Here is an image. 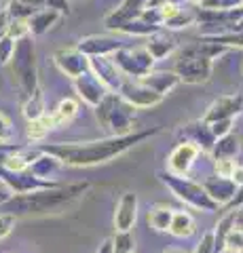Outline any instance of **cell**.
<instances>
[{
  "mask_svg": "<svg viewBox=\"0 0 243 253\" xmlns=\"http://www.w3.org/2000/svg\"><path fill=\"white\" fill-rule=\"evenodd\" d=\"M161 129L152 126V129L133 131L129 135H108L104 139H91V141H70V144H49L41 146V150L57 156L61 165H70V167H91V165H99L106 161L121 156L133 146L142 144L144 139L156 135Z\"/></svg>",
  "mask_w": 243,
  "mask_h": 253,
  "instance_id": "obj_1",
  "label": "cell"
},
{
  "mask_svg": "<svg viewBox=\"0 0 243 253\" xmlns=\"http://www.w3.org/2000/svg\"><path fill=\"white\" fill-rule=\"evenodd\" d=\"M89 190V181H74L68 186H51L43 190H34L28 194L11 196L0 209L11 215H47V213H61L74 201Z\"/></svg>",
  "mask_w": 243,
  "mask_h": 253,
  "instance_id": "obj_2",
  "label": "cell"
},
{
  "mask_svg": "<svg viewBox=\"0 0 243 253\" xmlns=\"http://www.w3.org/2000/svg\"><path fill=\"white\" fill-rule=\"evenodd\" d=\"M224 51L226 46L203 36L178 53L174 72L178 74L180 83H186V84L207 83L211 76V70H214V59Z\"/></svg>",
  "mask_w": 243,
  "mask_h": 253,
  "instance_id": "obj_3",
  "label": "cell"
},
{
  "mask_svg": "<svg viewBox=\"0 0 243 253\" xmlns=\"http://www.w3.org/2000/svg\"><path fill=\"white\" fill-rule=\"evenodd\" d=\"M96 110L97 123L108 135H129L136 123V108L127 104L119 93H108L106 99Z\"/></svg>",
  "mask_w": 243,
  "mask_h": 253,
  "instance_id": "obj_4",
  "label": "cell"
},
{
  "mask_svg": "<svg viewBox=\"0 0 243 253\" xmlns=\"http://www.w3.org/2000/svg\"><path fill=\"white\" fill-rule=\"evenodd\" d=\"M159 179L167 186V190H171V194H174L178 201H182L188 207H193L197 211H207V213L220 209L207 196L205 188H203V184H199V181L184 177V175H174V173H169V171H161Z\"/></svg>",
  "mask_w": 243,
  "mask_h": 253,
  "instance_id": "obj_5",
  "label": "cell"
},
{
  "mask_svg": "<svg viewBox=\"0 0 243 253\" xmlns=\"http://www.w3.org/2000/svg\"><path fill=\"white\" fill-rule=\"evenodd\" d=\"M13 72L17 76V83L21 86L23 99L30 97L38 89V68H36V49L32 36H23L15 42V51L11 57Z\"/></svg>",
  "mask_w": 243,
  "mask_h": 253,
  "instance_id": "obj_6",
  "label": "cell"
},
{
  "mask_svg": "<svg viewBox=\"0 0 243 253\" xmlns=\"http://www.w3.org/2000/svg\"><path fill=\"white\" fill-rule=\"evenodd\" d=\"M110 59L116 63L121 74L131 81H140L148 72H152L154 57L146 51V46H121L116 53L110 55Z\"/></svg>",
  "mask_w": 243,
  "mask_h": 253,
  "instance_id": "obj_7",
  "label": "cell"
},
{
  "mask_svg": "<svg viewBox=\"0 0 243 253\" xmlns=\"http://www.w3.org/2000/svg\"><path fill=\"white\" fill-rule=\"evenodd\" d=\"M119 95L131 104L133 108H152V106H159L163 99V95H159L156 91H152L150 86H146L142 81H131V78H125L123 86L119 89Z\"/></svg>",
  "mask_w": 243,
  "mask_h": 253,
  "instance_id": "obj_8",
  "label": "cell"
},
{
  "mask_svg": "<svg viewBox=\"0 0 243 253\" xmlns=\"http://www.w3.org/2000/svg\"><path fill=\"white\" fill-rule=\"evenodd\" d=\"M125 46L116 36H108V34H93V36H85L76 42V49L87 57H110L112 53H116Z\"/></svg>",
  "mask_w": 243,
  "mask_h": 253,
  "instance_id": "obj_9",
  "label": "cell"
},
{
  "mask_svg": "<svg viewBox=\"0 0 243 253\" xmlns=\"http://www.w3.org/2000/svg\"><path fill=\"white\" fill-rule=\"evenodd\" d=\"M74 91H76L78 97H81L85 104L91 106V108H97L101 101L106 99V95L110 93L104 84L99 83V78L93 74L91 70H87L85 74L74 78Z\"/></svg>",
  "mask_w": 243,
  "mask_h": 253,
  "instance_id": "obj_10",
  "label": "cell"
},
{
  "mask_svg": "<svg viewBox=\"0 0 243 253\" xmlns=\"http://www.w3.org/2000/svg\"><path fill=\"white\" fill-rule=\"evenodd\" d=\"M150 2H152V0H123V2L116 6V9H114L110 15H106L104 26H106L108 30L121 32L129 21L138 19L140 13H142Z\"/></svg>",
  "mask_w": 243,
  "mask_h": 253,
  "instance_id": "obj_11",
  "label": "cell"
},
{
  "mask_svg": "<svg viewBox=\"0 0 243 253\" xmlns=\"http://www.w3.org/2000/svg\"><path fill=\"white\" fill-rule=\"evenodd\" d=\"M243 112V97L241 95H224V97L216 99L211 104L205 114H203V121L207 125L218 123V121H235V116H239Z\"/></svg>",
  "mask_w": 243,
  "mask_h": 253,
  "instance_id": "obj_12",
  "label": "cell"
},
{
  "mask_svg": "<svg viewBox=\"0 0 243 253\" xmlns=\"http://www.w3.org/2000/svg\"><path fill=\"white\" fill-rule=\"evenodd\" d=\"M89 70L99 78V83L110 93H119V89L125 83V76L121 74V70L116 68V63L110 57H91Z\"/></svg>",
  "mask_w": 243,
  "mask_h": 253,
  "instance_id": "obj_13",
  "label": "cell"
},
{
  "mask_svg": "<svg viewBox=\"0 0 243 253\" xmlns=\"http://www.w3.org/2000/svg\"><path fill=\"white\" fill-rule=\"evenodd\" d=\"M53 61H55V66L59 68V72L70 76L72 81L89 70V57L83 55L76 46L74 49H57L53 53Z\"/></svg>",
  "mask_w": 243,
  "mask_h": 253,
  "instance_id": "obj_14",
  "label": "cell"
},
{
  "mask_svg": "<svg viewBox=\"0 0 243 253\" xmlns=\"http://www.w3.org/2000/svg\"><path fill=\"white\" fill-rule=\"evenodd\" d=\"M199 156V148L188 144V141H180V144L171 150V154L167 158V171L174 173V175H188V171L193 169L194 161Z\"/></svg>",
  "mask_w": 243,
  "mask_h": 253,
  "instance_id": "obj_15",
  "label": "cell"
},
{
  "mask_svg": "<svg viewBox=\"0 0 243 253\" xmlns=\"http://www.w3.org/2000/svg\"><path fill=\"white\" fill-rule=\"evenodd\" d=\"M180 135H182L184 141H188V144L197 146L199 152H207V154L211 152V148L216 144L214 133H211L209 125L203 121V118L201 121H193V123L184 125L182 129H180Z\"/></svg>",
  "mask_w": 243,
  "mask_h": 253,
  "instance_id": "obj_16",
  "label": "cell"
},
{
  "mask_svg": "<svg viewBox=\"0 0 243 253\" xmlns=\"http://www.w3.org/2000/svg\"><path fill=\"white\" fill-rule=\"evenodd\" d=\"M138 219V194L125 192L114 209V228L116 232H131L133 224Z\"/></svg>",
  "mask_w": 243,
  "mask_h": 253,
  "instance_id": "obj_17",
  "label": "cell"
},
{
  "mask_svg": "<svg viewBox=\"0 0 243 253\" xmlns=\"http://www.w3.org/2000/svg\"><path fill=\"white\" fill-rule=\"evenodd\" d=\"M203 188L211 201H214L218 207H226L235 192H237V184L231 177H220V175H209L205 181H203Z\"/></svg>",
  "mask_w": 243,
  "mask_h": 253,
  "instance_id": "obj_18",
  "label": "cell"
},
{
  "mask_svg": "<svg viewBox=\"0 0 243 253\" xmlns=\"http://www.w3.org/2000/svg\"><path fill=\"white\" fill-rule=\"evenodd\" d=\"M64 167L61 165V161L57 156H53L49 152H45V150H41V154H38L32 165H30V173L32 175H36L38 179H45V181H55V175L59 173V169Z\"/></svg>",
  "mask_w": 243,
  "mask_h": 253,
  "instance_id": "obj_19",
  "label": "cell"
},
{
  "mask_svg": "<svg viewBox=\"0 0 243 253\" xmlns=\"http://www.w3.org/2000/svg\"><path fill=\"white\" fill-rule=\"evenodd\" d=\"M140 81H142L146 86H150L152 91L163 95V97L180 84V78H178V74L174 72V70H156V72H148L144 78H140Z\"/></svg>",
  "mask_w": 243,
  "mask_h": 253,
  "instance_id": "obj_20",
  "label": "cell"
},
{
  "mask_svg": "<svg viewBox=\"0 0 243 253\" xmlns=\"http://www.w3.org/2000/svg\"><path fill=\"white\" fill-rule=\"evenodd\" d=\"M144 46L156 61V59H163V57H167V55H171L176 51V41H174V36L167 34V32L159 30V32H154V34L146 36Z\"/></svg>",
  "mask_w": 243,
  "mask_h": 253,
  "instance_id": "obj_21",
  "label": "cell"
},
{
  "mask_svg": "<svg viewBox=\"0 0 243 253\" xmlns=\"http://www.w3.org/2000/svg\"><path fill=\"white\" fill-rule=\"evenodd\" d=\"M61 19V15L51 11V9H41L38 13H34L32 17L28 19V30H30V36H43L47 34L55 23Z\"/></svg>",
  "mask_w": 243,
  "mask_h": 253,
  "instance_id": "obj_22",
  "label": "cell"
},
{
  "mask_svg": "<svg viewBox=\"0 0 243 253\" xmlns=\"http://www.w3.org/2000/svg\"><path fill=\"white\" fill-rule=\"evenodd\" d=\"M239 152H241L239 137L235 135V133H229V135L216 139V144H214V148H211L209 154H211L214 161H218V158H231V161H235Z\"/></svg>",
  "mask_w": 243,
  "mask_h": 253,
  "instance_id": "obj_23",
  "label": "cell"
},
{
  "mask_svg": "<svg viewBox=\"0 0 243 253\" xmlns=\"http://www.w3.org/2000/svg\"><path fill=\"white\" fill-rule=\"evenodd\" d=\"M197 230V224H194V217L188 211H174V217H171L169 224V234L176 236V239H188Z\"/></svg>",
  "mask_w": 243,
  "mask_h": 253,
  "instance_id": "obj_24",
  "label": "cell"
},
{
  "mask_svg": "<svg viewBox=\"0 0 243 253\" xmlns=\"http://www.w3.org/2000/svg\"><path fill=\"white\" fill-rule=\"evenodd\" d=\"M174 211L167 207V205H154V207L148 211V224H150L152 230L156 232H169V224L171 217H174Z\"/></svg>",
  "mask_w": 243,
  "mask_h": 253,
  "instance_id": "obj_25",
  "label": "cell"
},
{
  "mask_svg": "<svg viewBox=\"0 0 243 253\" xmlns=\"http://www.w3.org/2000/svg\"><path fill=\"white\" fill-rule=\"evenodd\" d=\"M78 114V101L72 99V97H66V99H61L57 108L51 112L53 116V123H55V126H64V125H70L76 118Z\"/></svg>",
  "mask_w": 243,
  "mask_h": 253,
  "instance_id": "obj_26",
  "label": "cell"
},
{
  "mask_svg": "<svg viewBox=\"0 0 243 253\" xmlns=\"http://www.w3.org/2000/svg\"><path fill=\"white\" fill-rule=\"evenodd\" d=\"M47 114V108H45V97L41 89H36L30 97L23 99V116L28 118V123L32 121H38V118H43Z\"/></svg>",
  "mask_w": 243,
  "mask_h": 253,
  "instance_id": "obj_27",
  "label": "cell"
},
{
  "mask_svg": "<svg viewBox=\"0 0 243 253\" xmlns=\"http://www.w3.org/2000/svg\"><path fill=\"white\" fill-rule=\"evenodd\" d=\"M53 129H57L55 123H53V116L45 114L43 118H38V121L28 123V139L30 141H43Z\"/></svg>",
  "mask_w": 243,
  "mask_h": 253,
  "instance_id": "obj_28",
  "label": "cell"
},
{
  "mask_svg": "<svg viewBox=\"0 0 243 253\" xmlns=\"http://www.w3.org/2000/svg\"><path fill=\"white\" fill-rule=\"evenodd\" d=\"M194 21H197V11L180 6V9H178L174 15H169V17L163 21V30H180V28H188V26H193Z\"/></svg>",
  "mask_w": 243,
  "mask_h": 253,
  "instance_id": "obj_29",
  "label": "cell"
},
{
  "mask_svg": "<svg viewBox=\"0 0 243 253\" xmlns=\"http://www.w3.org/2000/svg\"><path fill=\"white\" fill-rule=\"evenodd\" d=\"M233 219H235V211H229L220 217V221H218V226L214 230V253H224L226 251L224 241H226V236H229V232L233 230Z\"/></svg>",
  "mask_w": 243,
  "mask_h": 253,
  "instance_id": "obj_30",
  "label": "cell"
},
{
  "mask_svg": "<svg viewBox=\"0 0 243 253\" xmlns=\"http://www.w3.org/2000/svg\"><path fill=\"white\" fill-rule=\"evenodd\" d=\"M110 241L112 253H136V236L131 232H116Z\"/></svg>",
  "mask_w": 243,
  "mask_h": 253,
  "instance_id": "obj_31",
  "label": "cell"
},
{
  "mask_svg": "<svg viewBox=\"0 0 243 253\" xmlns=\"http://www.w3.org/2000/svg\"><path fill=\"white\" fill-rule=\"evenodd\" d=\"M243 6V0H205L201 9L205 11H233Z\"/></svg>",
  "mask_w": 243,
  "mask_h": 253,
  "instance_id": "obj_32",
  "label": "cell"
},
{
  "mask_svg": "<svg viewBox=\"0 0 243 253\" xmlns=\"http://www.w3.org/2000/svg\"><path fill=\"white\" fill-rule=\"evenodd\" d=\"M6 36H11L15 42L23 36H30V30H28V21H21V19H9V30H6Z\"/></svg>",
  "mask_w": 243,
  "mask_h": 253,
  "instance_id": "obj_33",
  "label": "cell"
},
{
  "mask_svg": "<svg viewBox=\"0 0 243 253\" xmlns=\"http://www.w3.org/2000/svg\"><path fill=\"white\" fill-rule=\"evenodd\" d=\"M237 165L239 163L231 161V158H218V161H214V171H216V175H220V177H231Z\"/></svg>",
  "mask_w": 243,
  "mask_h": 253,
  "instance_id": "obj_34",
  "label": "cell"
},
{
  "mask_svg": "<svg viewBox=\"0 0 243 253\" xmlns=\"http://www.w3.org/2000/svg\"><path fill=\"white\" fill-rule=\"evenodd\" d=\"M13 51H15V41H13V38L11 36L0 38V66H6V63H11Z\"/></svg>",
  "mask_w": 243,
  "mask_h": 253,
  "instance_id": "obj_35",
  "label": "cell"
},
{
  "mask_svg": "<svg viewBox=\"0 0 243 253\" xmlns=\"http://www.w3.org/2000/svg\"><path fill=\"white\" fill-rule=\"evenodd\" d=\"M15 221H17L15 215H11V213H6V211H0V239H4V236H9L13 232Z\"/></svg>",
  "mask_w": 243,
  "mask_h": 253,
  "instance_id": "obj_36",
  "label": "cell"
},
{
  "mask_svg": "<svg viewBox=\"0 0 243 253\" xmlns=\"http://www.w3.org/2000/svg\"><path fill=\"white\" fill-rule=\"evenodd\" d=\"M13 135H15V131H13L11 121L0 112V144H11Z\"/></svg>",
  "mask_w": 243,
  "mask_h": 253,
  "instance_id": "obj_37",
  "label": "cell"
},
{
  "mask_svg": "<svg viewBox=\"0 0 243 253\" xmlns=\"http://www.w3.org/2000/svg\"><path fill=\"white\" fill-rule=\"evenodd\" d=\"M224 249L235 251V253H237L239 249H243V232L233 228V230L229 232V236H226V241H224Z\"/></svg>",
  "mask_w": 243,
  "mask_h": 253,
  "instance_id": "obj_38",
  "label": "cell"
},
{
  "mask_svg": "<svg viewBox=\"0 0 243 253\" xmlns=\"http://www.w3.org/2000/svg\"><path fill=\"white\" fill-rule=\"evenodd\" d=\"M193 253H214V230H209L201 236Z\"/></svg>",
  "mask_w": 243,
  "mask_h": 253,
  "instance_id": "obj_39",
  "label": "cell"
},
{
  "mask_svg": "<svg viewBox=\"0 0 243 253\" xmlns=\"http://www.w3.org/2000/svg\"><path fill=\"white\" fill-rule=\"evenodd\" d=\"M211 133H214V137H224L229 135V133H233V121H218V123H211L209 125Z\"/></svg>",
  "mask_w": 243,
  "mask_h": 253,
  "instance_id": "obj_40",
  "label": "cell"
},
{
  "mask_svg": "<svg viewBox=\"0 0 243 253\" xmlns=\"http://www.w3.org/2000/svg\"><path fill=\"white\" fill-rule=\"evenodd\" d=\"M45 9H51L59 15H68L70 13V0H43Z\"/></svg>",
  "mask_w": 243,
  "mask_h": 253,
  "instance_id": "obj_41",
  "label": "cell"
},
{
  "mask_svg": "<svg viewBox=\"0 0 243 253\" xmlns=\"http://www.w3.org/2000/svg\"><path fill=\"white\" fill-rule=\"evenodd\" d=\"M239 209H243V186H237V192H235L233 201L224 207V213H229V211H239Z\"/></svg>",
  "mask_w": 243,
  "mask_h": 253,
  "instance_id": "obj_42",
  "label": "cell"
},
{
  "mask_svg": "<svg viewBox=\"0 0 243 253\" xmlns=\"http://www.w3.org/2000/svg\"><path fill=\"white\" fill-rule=\"evenodd\" d=\"M6 30H9V15L6 11H0V38L6 36Z\"/></svg>",
  "mask_w": 243,
  "mask_h": 253,
  "instance_id": "obj_43",
  "label": "cell"
},
{
  "mask_svg": "<svg viewBox=\"0 0 243 253\" xmlns=\"http://www.w3.org/2000/svg\"><path fill=\"white\" fill-rule=\"evenodd\" d=\"M231 179H233L237 186H243V165H237V167H235Z\"/></svg>",
  "mask_w": 243,
  "mask_h": 253,
  "instance_id": "obj_44",
  "label": "cell"
},
{
  "mask_svg": "<svg viewBox=\"0 0 243 253\" xmlns=\"http://www.w3.org/2000/svg\"><path fill=\"white\" fill-rule=\"evenodd\" d=\"M233 228H235V230H239V232H243V209H239V211H235Z\"/></svg>",
  "mask_w": 243,
  "mask_h": 253,
  "instance_id": "obj_45",
  "label": "cell"
},
{
  "mask_svg": "<svg viewBox=\"0 0 243 253\" xmlns=\"http://www.w3.org/2000/svg\"><path fill=\"white\" fill-rule=\"evenodd\" d=\"M17 2L26 4V6H32V9H36V11L45 9V2H43V0H17Z\"/></svg>",
  "mask_w": 243,
  "mask_h": 253,
  "instance_id": "obj_46",
  "label": "cell"
},
{
  "mask_svg": "<svg viewBox=\"0 0 243 253\" xmlns=\"http://www.w3.org/2000/svg\"><path fill=\"white\" fill-rule=\"evenodd\" d=\"M11 196H13V194L9 192V188H6L4 184H0V205H4L6 201L11 199Z\"/></svg>",
  "mask_w": 243,
  "mask_h": 253,
  "instance_id": "obj_47",
  "label": "cell"
},
{
  "mask_svg": "<svg viewBox=\"0 0 243 253\" xmlns=\"http://www.w3.org/2000/svg\"><path fill=\"white\" fill-rule=\"evenodd\" d=\"M96 253H112V241H110V239L104 241V243L99 245V249H97Z\"/></svg>",
  "mask_w": 243,
  "mask_h": 253,
  "instance_id": "obj_48",
  "label": "cell"
},
{
  "mask_svg": "<svg viewBox=\"0 0 243 253\" xmlns=\"http://www.w3.org/2000/svg\"><path fill=\"white\" fill-rule=\"evenodd\" d=\"M163 253H188V251H184V249H165Z\"/></svg>",
  "mask_w": 243,
  "mask_h": 253,
  "instance_id": "obj_49",
  "label": "cell"
},
{
  "mask_svg": "<svg viewBox=\"0 0 243 253\" xmlns=\"http://www.w3.org/2000/svg\"><path fill=\"white\" fill-rule=\"evenodd\" d=\"M193 2H199V4H203V2H205V0H193Z\"/></svg>",
  "mask_w": 243,
  "mask_h": 253,
  "instance_id": "obj_50",
  "label": "cell"
},
{
  "mask_svg": "<svg viewBox=\"0 0 243 253\" xmlns=\"http://www.w3.org/2000/svg\"><path fill=\"white\" fill-rule=\"evenodd\" d=\"M237 253H243V249H239V251H237Z\"/></svg>",
  "mask_w": 243,
  "mask_h": 253,
  "instance_id": "obj_51",
  "label": "cell"
}]
</instances>
